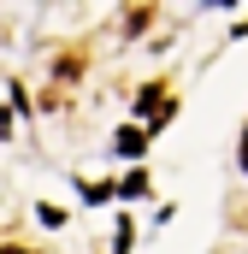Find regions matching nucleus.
Masks as SVG:
<instances>
[{
    "instance_id": "obj_1",
    "label": "nucleus",
    "mask_w": 248,
    "mask_h": 254,
    "mask_svg": "<svg viewBox=\"0 0 248 254\" xmlns=\"http://www.w3.org/2000/svg\"><path fill=\"white\" fill-rule=\"evenodd\" d=\"M148 136H154V130H142V125H124V130H119V154H130V160H136V154L148 148Z\"/></svg>"
},
{
    "instance_id": "obj_2",
    "label": "nucleus",
    "mask_w": 248,
    "mask_h": 254,
    "mask_svg": "<svg viewBox=\"0 0 248 254\" xmlns=\"http://www.w3.org/2000/svg\"><path fill=\"white\" fill-rule=\"evenodd\" d=\"M142 190H148V172H130V178L119 184V195H142Z\"/></svg>"
},
{
    "instance_id": "obj_3",
    "label": "nucleus",
    "mask_w": 248,
    "mask_h": 254,
    "mask_svg": "<svg viewBox=\"0 0 248 254\" xmlns=\"http://www.w3.org/2000/svg\"><path fill=\"white\" fill-rule=\"evenodd\" d=\"M243 166H248V130H243Z\"/></svg>"
},
{
    "instance_id": "obj_4",
    "label": "nucleus",
    "mask_w": 248,
    "mask_h": 254,
    "mask_svg": "<svg viewBox=\"0 0 248 254\" xmlns=\"http://www.w3.org/2000/svg\"><path fill=\"white\" fill-rule=\"evenodd\" d=\"M0 254H30V249H0Z\"/></svg>"
}]
</instances>
